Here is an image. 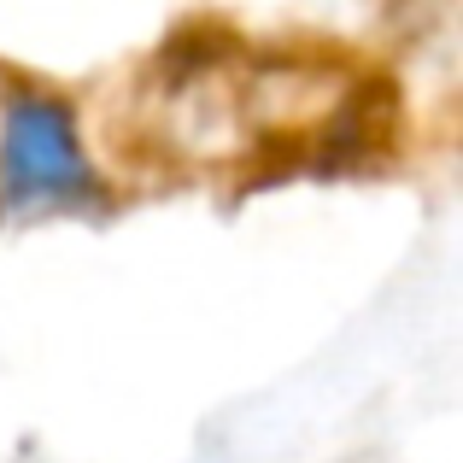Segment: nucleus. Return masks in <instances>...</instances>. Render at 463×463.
Here are the masks:
<instances>
[{"mask_svg":"<svg viewBox=\"0 0 463 463\" xmlns=\"http://www.w3.org/2000/svg\"><path fill=\"white\" fill-rule=\"evenodd\" d=\"M94 200V170L65 100L12 94L0 106V205L6 212H65Z\"/></svg>","mask_w":463,"mask_h":463,"instance_id":"nucleus-1","label":"nucleus"}]
</instances>
